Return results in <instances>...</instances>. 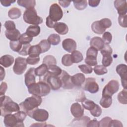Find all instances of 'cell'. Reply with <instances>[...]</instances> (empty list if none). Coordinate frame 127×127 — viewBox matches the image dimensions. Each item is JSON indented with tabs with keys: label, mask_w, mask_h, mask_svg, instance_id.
Wrapping results in <instances>:
<instances>
[{
	"label": "cell",
	"mask_w": 127,
	"mask_h": 127,
	"mask_svg": "<svg viewBox=\"0 0 127 127\" xmlns=\"http://www.w3.org/2000/svg\"><path fill=\"white\" fill-rule=\"evenodd\" d=\"M0 98L1 116L4 117L7 114L20 110L19 105L17 103L13 102L9 97L2 95H0Z\"/></svg>",
	"instance_id": "1"
},
{
	"label": "cell",
	"mask_w": 127,
	"mask_h": 127,
	"mask_svg": "<svg viewBox=\"0 0 127 127\" xmlns=\"http://www.w3.org/2000/svg\"><path fill=\"white\" fill-rule=\"evenodd\" d=\"M42 102L41 96L33 95L27 98L23 102L19 104L20 109L28 115L32 111L40 106Z\"/></svg>",
	"instance_id": "2"
},
{
	"label": "cell",
	"mask_w": 127,
	"mask_h": 127,
	"mask_svg": "<svg viewBox=\"0 0 127 127\" xmlns=\"http://www.w3.org/2000/svg\"><path fill=\"white\" fill-rule=\"evenodd\" d=\"M28 87V92L30 94L41 97L46 96L51 91V87L46 82L40 80L37 83H34Z\"/></svg>",
	"instance_id": "3"
},
{
	"label": "cell",
	"mask_w": 127,
	"mask_h": 127,
	"mask_svg": "<svg viewBox=\"0 0 127 127\" xmlns=\"http://www.w3.org/2000/svg\"><path fill=\"white\" fill-rule=\"evenodd\" d=\"M23 18L24 21L28 24L38 25L43 22L42 18L37 15L34 8L26 9L24 12Z\"/></svg>",
	"instance_id": "4"
},
{
	"label": "cell",
	"mask_w": 127,
	"mask_h": 127,
	"mask_svg": "<svg viewBox=\"0 0 127 127\" xmlns=\"http://www.w3.org/2000/svg\"><path fill=\"white\" fill-rule=\"evenodd\" d=\"M40 80L46 82L54 90H58L62 86V82L59 76L51 74L48 72L44 75L43 78H41Z\"/></svg>",
	"instance_id": "5"
},
{
	"label": "cell",
	"mask_w": 127,
	"mask_h": 127,
	"mask_svg": "<svg viewBox=\"0 0 127 127\" xmlns=\"http://www.w3.org/2000/svg\"><path fill=\"white\" fill-rule=\"evenodd\" d=\"M28 116L35 121L41 122H45L49 118L48 112L46 110L39 109L38 108L32 111Z\"/></svg>",
	"instance_id": "6"
},
{
	"label": "cell",
	"mask_w": 127,
	"mask_h": 127,
	"mask_svg": "<svg viewBox=\"0 0 127 127\" xmlns=\"http://www.w3.org/2000/svg\"><path fill=\"white\" fill-rule=\"evenodd\" d=\"M120 84L117 80H112L104 87L102 91V96H112L117 92L119 89Z\"/></svg>",
	"instance_id": "7"
},
{
	"label": "cell",
	"mask_w": 127,
	"mask_h": 127,
	"mask_svg": "<svg viewBox=\"0 0 127 127\" xmlns=\"http://www.w3.org/2000/svg\"><path fill=\"white\" fill-rule=\"evenodd\" d=\"M27 64L26 59L20 57H17L15 59L13 67L14 72L17 75L22 74L26 69Z\"/></svg>",
	"instance_id": "8"
},
{
	"label": "cell",
	"mask_w": 127,
	"mask_h": 127,
	"mask_svg": "<svg viewBox=\"0 0 127 127\" xmlns=\"http://www.w3.org/2000/svg\"><path fill=\"white\" fill-rule=\"evenodd\" d=\"M49 16L56 22L61 19L63 16V12L61 7L57 3H54L51 5Z\"/></svg>",
	"instance_id": "9"
},
{
	"label": "cell",
	"mask_w": 127,
	"mask_h": 127,
	"mask_svg": "<svg viewBox=\"0 0 127 127\" xmlns=\"http://www.w3.org/2000/svg\"><path fill=\"white\" fill-rule=\"evenodd\" d=\"M116 70L121 78L122 86L124 89L127 88V65L125 64H120L116 67Z\"/></svg>",
	"instance_id": "10"
},
{
	"label": "cell",
	"mask_w": 127,
	"mask_h": 127,
	"mask_svg": "<svg viewBox=\"0 0 127 127\" xmlns=\"http://www.w3.org/2000/svg\"><path fill=\"white\" fill-rule=\"evenodd\" d=\"M85 83L84 86V90L91 93H95L99 90V86L96 80L93 77H88L85 79Z\"/></svg>",
	"instance_id": "11"
},
{
	"label": "cell",
	"mask_w": 127,
	"mask_h": 127,
	"mask_svg": "<svg viewBox=\"0 0 127 127\" xmlns=\"http://www.w3.org/2000/svg\"><path fill=\"white\" fill-rule=\"evenodd\" d=\"M62 82V86L64 89H72L74 86L71 80V76L65 70H62L59 76Z\"/></svg>",
	"instance_id": "12"
},
{
	"label": "cell",
	"mask_w": 127,
	"mask_h": 127,
	"mask_svg": "<svg viewBox=\"0 0 127 127\" xmlns=\"http://www.w3.org/2000/svg\"><path fill=\"white\" fill-rule=\"evenodd\" d=\"M3 122L5 126L6 127H24V125L18 123L14 114H9L5 115L4 117Z\"/></svg>",
	"instance_id": "13"
},
{
	"label": "cell",
	"mask_w": 127,
	"mask_h": 127,
	"mask_svg": "<svg viewBox=\"0 0 127 127\" xmlns=\"http://www.w3.org/2000/svg\"><path fill=\"white\" fill-rule=\"evenodd\" d=\"M63 49L69 53H72L76 50V43L72 39L67 38L63 40L62 42Z\"/></svg>",
	"instance_id": "14"
},
{
	"label": "cell",
	"mask_w": 127,
	"mask_h": 127,
	"mask_svg": "<svg viewBox=\"0 0 127 127\" xmlns=\"http://www.w3.org/2000/svg\"><path fill=\"white\" fill-rule=\"evenodd\" d=\"M70 112L75 118H79L84 114V109L79 103L76 102L71 105Z\"/></svg>",
	"instance_id": "15"
},
{
	"label": "cell",
	"mask_w": 127,
	"mask_h": 127,
	"mask_svg": "<svg viewBox=\"0 0 127 127\" xmlns=\"http://www.w3.org/2000/svg\"><path fill=\"white\" fill-rule=\"evenodd\" d=\"M114 6L119 15H125L127 12V2L126 0H116L114 1Z\"/></svg>",
	"instance_id": "16"
},
{
	"label": "cell",
	"mask_w": 127,
	"mask_h": 127,
	"mask_svg": "<svg viewBox=\"0 0 127 127\" xmlns=\"http://www.w3.org/2000/svg\"><path fill=\"white\" fill-rule=\"evenodd\" d=\"M35 68L31 67L28 69L24 75L25 83L27 87L36 82Z\"/></svg>",
	"instance_id": "17"
},
{
	"label": "cell",
	"mask_w": 127,
	"mask_h": 127,
	"mask_svg": "<svg viewBox=\"0 0 127 127\" xmlns=\"http://www.w3.org/2000/svg\"><path fill=\"white\" fill-rule=\"evenodd\" d=\"M71 80L74 86L80 87L84 82L85 77L83 73H78L71 76Z\"/></svg>",
	"instance_id": "18"
},
{
	"label": "cell",
	"mask_w": 127,
	"mask_h": 127,
	"mask_svg": "<svg viewBox=\"0 0 127 127\" xmlns=\"http://www.w3.org/2000/svg\"><path fill=\"white\" fill-rule=\"evenodd\" d=\"M5 35L10 41H14L18 40L21 34L18 30L15 29L11 30H6L5 31Z\"/></svg>",
	"instance_id": "19"
},
{
	"label": "cell",
	"mask_w": 127,
	"mask_h": 127,
	"mask_svg": "<svg viewBox=\"0 0 127 127\" xmlns=\"http://www.w3.org/2000/svg\"><path fill=\"white\" fill-rule=\"evenodd\" d=\"M104 43L102 38L99 37H94L92 38L90 41V45L98 50H101L104 46Z\"/></svg>",
	"instance_id": "20"
},
{
	"label": "cell",
	"mask_w": 127,
	"mask_h": 127,
	"mask_svg": "<svg viewBox=\"0 0 127 127\" xmlns=\"http://www.w3.org/2000/svg\"><path fill=\"white\" fill-rule=\"evenodd\" d=\"M54 28L58 33L61 35H65L68 31L67 25L63 22H57L55 24Z\"/></svg>",
	"instance_id": "21"
},
{
	"label": "cell",
	"mask_w": 127,
	"mask_h": 127,
	"mask_svg": "<svg viewBox=\"0 0 127 127\" xmlns=\"http://www.w3.org/2000/svg\"><path fill=\"white\" fill-rule=\"evenodd\" d=\"M14 62V58L9 55H3L0 58V64L4 67H8L12 65Z\"/></svg>",
	"instance_id": "22"
},
{
	"label": "cell",
	"mask_w": 127,
	"mask_h": 127,
	"mask_svg": "<svg viewBox=\"0 0 127 127\" xmlns=\"http://www.w3.org/2000/svg\"><path fill=\"white\" fill-rule=\"evenodd\" d=\"M40 27L38 25H32L29 26L26 29V33L31 37H36L40 32Z\"/></svg>",
	"instance_id": "23"
},
{
	"label": "cell",
	"mask_w": 127,
	"mask_h": 127,
	"mask_svg": "<svg viewBox=\"0 0 127 127\" xmlns=\"http://www.w3.org/2000/svg\"><path fill=\"white\" fill-rule=\"evenodd\" d=\"M17 2L19 5L25 7L26 9L34 8L36 5V1L34 0H18Z\"/></svg>",
	"instance_id": "24"
},
{
	"label": "cell",
	"mask_w": 127,
	"mask_h": 127,
	"mask_svg": "<svg viewBox=\"0 0 127 127\" xmlns=\"http://www.w3.org/2000/svg\"><path fill=\"white\" fill-rule=\"evenodd\" d=\"M91 29L95 33L97 34H103L106 30V29L101 25L99 21H94L91 25Z\"/></svg>",
	"instance_id": "25"
},
{
	"label": "cell",
	"mask_w": 127,
	"mask_h": 127,
	"mask_svg": "<svg viewBox=\"0 0 127 127\" xmlns=\"http://www.w3.org/2000/svg\"><path fill=\"white\" fill-rule=\"evenodd\" d=\"M48 70V66L46 64H43L35 68V74L38 76L42 77L47 73Z\"/></svg>",
	"instance_id": "26"
},
{
	"label": "cell",
	"mask_w": 127,
	"mask_h": 127,
	"mask_svg": "<svg viewBox=\"0 0 127 127\" xmlns=\"http://www.w3.org/2000/svg\"><path fill=\"white\" fill-rule=\"evenodd\" d=\"M8 15L9 17L12 19H17L21 16V12L18 8L13 7L9 10Z\"/></svg>",
	"instance_id": "27"
},
{
	"label": "cell",
	"mask_w": 127,
	"mask_h": 127,
	"mask_svg": "<svg viewBox=\"0 0 127 127\" xmlns=\"http://www.w3.org/2000/svg\"><path fill=\"white\" fill-rule=\"evenodd\" d=\"M42 53L41 50L38 45H33L30 47L28 55L30 57H37L39 56V55Z\"/></svg>",
	"instance_id": "28"
},
{
	"label": "cell",
	"mask_w": 127,
	"mask_h": 127,
	"mask_svg": "<svg viewBox=\"0 0 127 127\" xmlns=\"http://www.w3.org/2000/svg\"><path fill=\"white\" fill-rule=\"evenodd\" d=\"M112 103V96H102V98L100 101V105L104 108H109L111 105Z\"/></svg>",
	"instance_id": "29"
},
{
	"label": "cell",
	"mask_w": 127,
	"mask_h": 127,
	"mask_svg": "<svg viewBox=\"0 0 127 127\" xmlns=\"http://www.w3.org/2000/svg\"><path fill=\"white\" fill-rule=\"evenodd\" d=\"M71 57L73 63H78L83 60V57L81 52L75 50L71 53Z\"/></svg>",
	"instance_id": "30"
},
{
	"label": "cell",
	"mask_w": 127,
	"mask_h": 127,
	"mask_svg": "<svg viewBox=\"0 0 127 127\" xmlns=\"http://www.w3.org/2000/svg\"><path fill=\"white\" fill-rule=\"evenodd\" d=\"M48 72L56 76H59L62 72V69L56 64L51 65L48 66Z\"/></svg>",
	"instance_id": "31"
},
{
	"label": "cell",
	"mask_w": 127,
	"mask_h": 127,
	"mask_svg": "<svg viewBox=\"0 0 127 127\" xmlns=\"http://www.w3.org/2000/svg\"><path fill=\"white\" fill-rule=\"evenodd\" d=\"M81 103L83 107L89 111L92 110L96 105V104L93 101L87 99L86 97L81 101Z\"/></svg>",
	"instance_id": "32"
},
{
	"label": "cell",
	"mask_w": 127,
	"mask_h": 127,
	"mask_svg": "<svg viewBox=\"0 0 127 127\" xmlns=\"http://www.w3.org/2000/svg\"><path fill=\"white\" fill-rule=\"evenodd\" d=\"M47 40L50 44L53 45H57L61 41V38L57 34H52L48 37Z\"/></svg>",
	"instance_id": "33"
},
{
	"label": "cell",
	"mask_w": 127,
	"mask_h": 127,
	"mask_svg": "<svg viewBox=\"0 0 127 127\" xmlns=\"http://www.w3.org/2000/svg\"><path fill=\"white\" fill-rule=\"evenodd\" d=\"M118 100L119 102L123 104H127V89L122 90L118 95Z\"/></svg>",
	"instance_id": "34"
},
{
	"label": "cell",
	"mask_w": 127,
	"mask_h": 127,
	"mask_svg": "<svg viewBox=\"0 0 127 127\" xmlns=\"http://www.w3.org/2000/svg\"><path fill=\"white\" fill-rule=\"evenodd\" d=\"M32 40H33V37L28 35L26 32L22 34L18 39L19 41L22 44H23V45L29 44L32 41Z\"/></svg>",
	"instance_id": "35"
},
{
	"label": "cell",
	"mask_w": 127,
	"mask_h": 127,
	"mask_svg": "<svg viewBox=\"0 0 127 127\" xmlns=\"http://www.w3.org/2000/svg\"><path fill=\"white\" fill-rule=\"evenodd\" d=\"M38 45L39 46L41 50L42 53L46 52L51 48V44L48 42V41L46 39H44L41 41Z\"/></svg>",
	"instance_id": "36"
},
{
	"label": "cell",
	"mask_w": 127,
	"mask_h": 127,
	"mask_svg": "<svg viewBox=\"0 0 127 127\" xmlns=\"http://www.w3.org/2000/svg\"><path fill=\"white\" fill-rule=\"evenodd\" d=\"M43 64H46L48 66L51 65L56 64L57 61L54 56L52 55H47L44 58Z\"/></svg>",
	"instance_id": "37"
},
{
	"label": "cell",
	"mask_w": 127,
	"mask_h": 127,
	"mask_svg": "<svg viewBox=\"0 0 127 127\" xmlns=\"http://www.w3.org/2000/svg\"><path fill=\"white\" fill-rule=\"evenodd\" d=\"M73 3L75 8L79 10L84 9L87 5V2L86 0H75L73 1Z\"/></svg>",
	"instance_id": "38"
},
{
	"label": "cell",
	"mask_w": 127,
	"mask_h": 127,
	"mask_svg": "<svg viewBox=\"0 0 127 127\" xmlns=\"http://www.w3.org/2000/svg\"><path fill=\"white\" fill-rule=\"evenodd\" d=\"M95 74L98 75H102L106 74L108 72V70L105 66L103 65H95L93 68Z\"/></svg>",
	"instance_id": "39"
},
{
	"label": "cell",
	"mask_w": 127,
	"mask_h": 127,
	"mask_svg": "<svg viewBox=\"0 0 127 127\" xmlns=\"http://www.w3.org/2000/svg\"><path fill=\"white\" fill-rule=\"evenodd\" d=\"M9 46L10 49L12 51L18 53L20 51L22 48V44L19 41V40L10 41Z\"/></svg>",
	"instance_id": "40"
},
{
	"label": "cell",
	"mask_w": 127,
	"mask_h": 127,
	"mask_svg": "<svg viewBox=\"0 0 127 127\" xmlns=\"http://www.w3.org/2000/svg\"><path fill=\"white\" fill-rule=\"evenodd\" d=\"M14 115H15L18 123L22 125H24V124H23V122L26 117V116H27L26 113L23 111H17L15 114H14Z\"/></svg>",
	"instance_id": "41"
},
{
	"label": "cell",
	"mask_w": 127,
	"mask_h": 127,
	"mask_svg": "<svg viewBox=\"0 0 127 127\" xmlns=\"http://www.w3.org/2000/svg\"><path fill=\"white\" fill-rule=\"evenodd\" d=\"M62 64L66 66H69L72 64L73 62L71 60V55L69 54H65L62 59Z\"/></svg>",
	"instance_id": "42"
},
{
	"label": "cell",
	"mask_w": 127,
	"mask_h": 127,
	"mask_svg": "<svg viewBox=\"0 0 127 127\" xmlns=\"http://www.w3.org/2000/svg\"><path fill=\"white\" fill-rule=\"evenodd\" d=\"M113 62V58L111 56V55H107L103 56V59L102 63L103 65L104 66H108L110 65Z\"/></svg>",
	"instance_id": "43"
},
{
	"label": "cell",
	"mask_w": 127,
	"mask_h": 127,
	"mask_svg": "<svg viewBox=\"0 0 127 127\" xmlns=\"http://www.w3.org/2000/svg\"><path fill=\"white\" fill-rule=\"evenodd\" d=\"M102 39L105 44L109 45L112 41V35L109 32H105L103 34Z\"/></svg>",
	"instance_id": "44"
},
{
	"label": "cell",
	"mask_w": 127,
	"mask_h": 127,
	"mask_svg": "<svg viewBox=\"0 0 127 127\" xmlns=\"http://www.w3.org/2000/svg\"><path fill=\"white\" fill-rule=\"evenodd\" d=\"M90 111L91 114L95 117H98L102 114V109L97 104H96L94 108L92 110H90Z\"/></svg>",
	"instance_id": "45"
},
{
	"label": "cell",
	"mask_w": 127,
	"mask_h": 127,
	"mask_svg": "<svg viewBox=\"0 0 127 127\" xmlns=\"http://www.w3.org/2000/svg\"><path fill=\"white\" fill-rule=\"evenodd\" d=\"M78 67L82 72L85 74L91 73L93 70V68L91 66L87 64H80L78 65Z\"/></svg>",
	"instance_id": "46"
},
{
	"label": "cell",
	"mask_w": 127,
	"mask_h": 127,
	"mask_svg": "<svg viewBox=\"0 0 127 127\" xmlns=\"http://www.w3.org/2000/svg\"><path fill=\"white\" fill-rule=\"evenodd\" d=\"M85 63L89 66H95L97 64V58L86 56L85 59Z\"/></svg>",
	"instance_id": "47"
},
{
	"label": "cell",
	"mask_w": 127,
	"mask_h": 127,
	"mask_svg": "<svg viewBox=\"0 0 127 127\" xmlns=\"http://www.w3.org/2000/svg\"><path fill=\"white\" fill-rule=\"evenodd\" d=\"M112 52L113 50L112 48L110 47L109 45L107 44H105L103 48L101 50V53L103 56L112 55Z\"/></svg>",
	"instance_id": "48"
},
{
	"label": "cell",
	"mask_w": 127,
	"mask_h": 127,
	"mask_svg": "<svg viewBox=\"0 0 127 127\" xmlns=\"http://www.w3.org/2000/svg\"><path fill=\"white\" fill-rule=\"evenodd\" d=\"M127 14L119 15L118 17V22L122 27L124 28H126L127 27Z\"/></svg>",
	"instance_id": "49"
},
{
	"label": "cell",
	"mask_w": 127,
	"mask_h": 127,
	"mask_svg": "<svg viewBox=\"0 0 127 127\" xmlns=\"http://www.w3.org/2000/svg\"><path fill=\"white\" fill-rule=\"evenodd\" d=\"M101 25L105 29L110 28L112 25V22L111 20L107 18H104L101 19L99 21Z\"/></svg>",
	"instance_id": "50"
},
{
	"label": "cell",
	"mask_w": 127,
	"mask_h": 127,
	"mask_svg": "<svg viewBox=\"0 0 127 127\" xmlns=\"http://www.w3.org/2000/svg\"><path fill=\"white\" fill-rule=\"evenodd\" d=\"M98 54V50L95 48L90 47L88 48L86 52V56L92 57L94 58H97Z\"/></svg>",
	"instance_id": "51"
},
{
	"label": "cell",
	"mask_w": 127,
	"mask_h": 127,
	"mask_svg": "<svg viewBox=\"0 0 127 127\" xmlns=\"http://www.w3.org/2000/svg\"><path fill=\"white\" fill-rule=\"evenodd\" d=\"M112 119L109 117H105L103 118L99 122V127H108Z\"/></svg>",
	"instance_id": "52"
},
{
	"label": "cell",
	"mask_w": 127,
	"mask_h": 127,
	"mask_svg": "<svg viewBox=\"0 0 127 127\" xmlns=\"http://www.w3.org/2000/svg\"><path fill=\"white\" fill-rule=\"evenodd\" d=\"M40 61V57L39 56L37 57H32L29 56L26 59V62L28 64L31 65H34L38 64Z\"/></svg>",
	"instance_id": "53"
},
{
	"label": "cell",
	"mask_w": 127,
	"mask_h": 127,
	"mask_svg": "<svg viewBox=\"0 0 127 127\" xmlns=\"http://www.w3.org/2000/svg\"><path fill=\"white\" fill-rule=\"evenodd\" d=\"M31 45L30 44L24 45L22 47V48L20 50V51L18 52V54L23 55V56H27L28 55L29 50L31 47Z\"/></svg>",
	"instance_id": "54"
},
{
	"label": "cell",
	"mask_w": 127,
	"mask_h": 127,
	"mask_svg": "<svg viewBox=\"0 0 127 127\" xmlns=\"http://www.w3.org/2000/svg\"><path fill=\"white\" fill-rule=\"evenodd\" d=\"M4 27L7 30H11L16 29L14 22L13 21L10 20L5 21L4 23Z\"/></svg>",
	"instance_id": "55"
},
{
	"label": "cell",
	"mask_w": 127,
	"mask_h": 127,
	"mask_svg": "<svg viewBox=\"0 0 127 127\" xmlns=\"http://www.w3.org/2000/svg\"><path fill=\"white\" fill-rule=\"evenodd\" d=\"M109 127H123V125L122 124L121 122L118 121V120H111V122L109 123Z\"/></svg>",
	"instance_id": "56"
},
{
	"label": "cell",
	"mask_w": 127,
	"mask_h": 127,
	"mask_svg": "<svg viewBox=\"0 0 127 127\" xmlns=\"http://www.w3.org/2000/svg\"><path fill=\"white\" fill-rule=\"evenodd\" d=\"M57 22H54L50 17L49 16H48L47 18H46V24L47 27L50 28H54V26L55 25V24Z\"/></svg>",
	"instance_id": "57"
},
{
	"label": "cell",
	"mask_w": 127,
	"mask_h": 127,
	"mask_svg": "<svg viewBox=\"0 0 127 127\" xmlns=\"http://www.w3.org/2000/svg\"><path fill=\"white\" fill-rule=\"evenodd\" d=\"M7 88V85L6 82H1L0 86V95H4Z\"/></svg>",
	"instance_id": "58"
},
{
	"label": "cell",
	"mask_w": 127,
	"mask_h": 127,
	"mask_svg": "<svg viewBox=\"0 0 127 127\" xmlns=\"http://www.w3.org/2000/svg\"><path fill=\"white\" fill-rule=\"evenodd\" d=\"M86 126L88 127H99V122H98L97 120H92L91 121H89L87 124L86 125Z\"/></svg>",
	"instance_id": "59"
},
{
	"label": "cell",
	"mask_w": 127,
	"mask_h": 127,
	"mask_svg": "<svg viewBox=\"0 0 127 127\" xmlns=\"http://www.w3.org/2000/svg\"><path fill=\"white\" fill-rule=\"evenodd\" d=\"M15 2V0H0L1 4L4 6H9L11 5L12 3Z\"/></svg>",
	"instance_id": "60"
},
{
	"label": "cell",
	"mask_w": 127,
	"mask_h": 127,
	"mask_svg": "<svg viewBox=\"0 0 127 127\" xmlns=\"http://www.w3.org/2000/svg\"><path fill=\"white\" fill-rule=\"evenodd\" d=\"M100 2V0H88V4L91 7H96L99 5Z\"/></svg>",
	"instance_id": "61"
},
{
	"label": "cell",
	"mask_w": 127,
	"mask_h": 127,
	"mask_svg": "<svg viewBox=\"0 0 127 127\" xmlns=\"http://www.w3.org/2000/svg\"><path fill=\"white\" fill-rule=\"evenodd\" d=\"M71 1H66V0H59V3H60V4L63 6V7H68Z\"/></svg>",
	"instance_id": "62"
},
{
	"label": "cell",
	"mask_w": 127,
	"mask_h": 127,
	"mask_svg": "<svg viewBox=\"0 0 127 127\" xmlns=\"http://www.w3.org/2000/svg\"><path fill=\"white\" fill-rule=\"evenodd\" d=\"M0 81H2L5 77V73L4 68L2 66H0Z\"/></svg>",
	"instance_id": "63"
},
{
	"label": "cell",
	"mask_w": 127,
	"mask_h": 127,
	"mask_svg": "<svg viewBox=\"0 0 127 127\" xmlns=\"http://www.w3.org/2000/svg\"><path fill=\"white\" fill-rule=\"evenodd\" d=\"M32 126H38V127H46V123H36V124H34L33 125H32L31 126V127Z\"/></svg>",
	"instance_id": "64"
}]
</instances>
